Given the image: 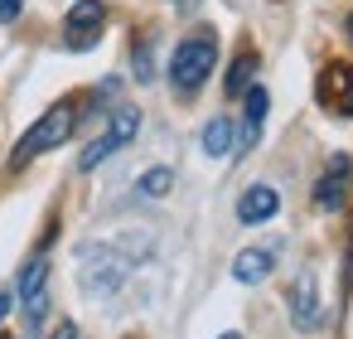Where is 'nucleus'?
<instances>
[{
	"mask_svg": "<svg viewBox=\"0 0 353 339\" xmlns=\"http://www.w3.org/2000/svg\"><path fill=\"white\" fill-rule=\"evenodd\" d=\"M73 126H78V102L73 97H63V102H54L25 136H20V146H15V155H10V165L15 170H25L30 160H39L44 151H59L68 136H73Z\"/></svg>",
	"mask_w": 353,
	"mask_h": 339,
	"instance_id": "nucleus-1",
	"label": "nucleus"
},
{
	"mask_svg": "<svg viewBox=\"0 0 353 339\" xmlns=\"http://www.w3.org/2000/svg\"><path fill=\"white\" fill-rule=\"evenodd\" d=\"M213 64H218V39H213L208 30H199V35H189V39L170 54V83H174L179 93H199V88L208 83Z\"/></svg>",
	"mask_w": 353,
	"mask_h": 339,
	"instance_id": "nucleus-2",
	"label": "nucleus"
},
{
	"mask_svg": "<svg viewBox=\"0 0 353 339\" xmlns=\"http://www.w3.org/2000/svg\"><path fill=\"white\" fill-rule=\"evenodd\" d=\"M107 30V6L102 0H78V6L63 15V49L68 54H88Z\"/></svg>",
	"mask_w": 353,
	"mask_h": 339,
	"instance_id": "nucleus-3",
	"label": "nucleus"
},
{
	"mask_svg": "<svg viewBox=\"0 0 353 339\" xmlns=\"http://www.w3.org/2000/svg\"><path fill=\"white\" fill-rule=\"evenodd\" d=\"M136 131H141V107H117V117H112V126H107V136H97L88 151H83V160H78V170H97L107 155H117L121 146H131L136 141Z\"/></svg>",
	"mask_w": 353,
	"mask_h": 339,
	"instance_id": "nucleus-4",
	"label": "nucleus"
},
{
	"mask_svg": "<svg viewBox=\"0 0 353 339\" xmlns=\"http://www.w3.org/2000/svg\"><path fill=\"white\" fill-rule=\"evenodd\" d=\"M126 281V257H117L112 247H88L83 252V286L88 296H112Z\"/></svg>",
	"mask_w": 353,
	"mask_h": 339,
	"instance_id": "nucleus-5",
	"label": "nucleus"
},
{
	"mask_svg": "<svg viewBox=\"0 0 353 339\" xmlns=\"http://www.w3.org/2000/svg\"><path fill=\"white\" fill-rule=\"evenodd\" d=\"M20 305H25V320L30 325H44L49 315V257H30L25 271H20Z\"/></svg>",
	"mask_w": 353,
	"mask_h": 339,
	"instance_id": "nucleus-6",
	"label": "nucleus"
},
{
	"mask_svg": "<svg viewBox=\"0 0 353 339\" xmlns=\"http://www.w3.org/2000/svg\"><path fill=\"white\" fill-rule=\"evenodd\" d=\"M319 107L334 117H353V64H329L319 73Z\"/></svg>",
	"mask_w": 353,
	"mask_h": 339,
	"instance_id": "nucleus-7",
	"label": "nucleus"
},
{
	"mask_svg": "<svg viewBox=\"0 0 353 339\" xmlns=\"http://www.w3.org/2000/svg\"><path fill=\"white\" fill-rule=\"evenodd\" d=\"M348 180H353V160H348V155H334L329 170H324L319 184H314V209H319V213H339L343 199H348Z\"/></svg>",
	"mask_w": 353,
	"mask_h": 339,
	"instance_id": "nucleus-8",
	"label": "nucleus"
},
{
	"mask_svg": "<svg viewBox=\"0 0 353 339\" xmlns=\"http://www.w3.org/2000/svg\"><path fill=\"white\" fill-rule=\"evenodd\" d=\"M290 315L300 329H319V286H314V271H300L295 286H290Z\"/></svg>",
	"mask_w": 353,
	"mask_h": 339,
	"instance_id": "nucleus-9",
	"label": "nucleus"
},
{
	"mask_svg": "<svg viewBox=\"0 0 353 339\" xmlns=\"http://www.w3.org/2000/svg\"><path fill=\"white\" fill-rule=\"evenodd\" d=\"M271 267H276V247H271V242H261V247H242V252L232 257V276H237L242 286L266 281V276H271Z\"/></svg>",
	"mask_w": 353,
	"mask_h": 339,
	"instance_id": "nucleus-10",
	"label": "nucleus"
},
{
	"mask_svg": "<svg viewBox=\"0 0 353 339\" xmlns=\"http://www.w3.org/2000/svg\"><path fill=\"white\" fill-rule=\"evenodd\" d=\"M276 209H281V194H276L271 184H252V189L237 199V218H242V223H266V218H276Z\"/></svg>",
	"mask_w": 353,
	"mask_h": 339,
	"instance_id": "nucleus-11",
	"label": "nucleus"
},
{
	"mask_svg": "<svg viewBox=\"0 0 353 339\" xmlns=\"http://www.w3.org/2000/svg\"><path fill=\"white\" fill-rule=\"evenodd\" d=\"M266 107H271L266 88H247V117H242V151H252V146L261 141V122H266Z\"/></svg>",
	"mask_w": 353,
	"mask_h": 339,
	"instance_id": "nucleus-12",
	"label": "nucleus"
},
{
	"mask_svg": "<svg viewBox=\"0 0 353 339\" xmlns=\"http://www.w3.org/2000/svg\"><path fill=\"white\" fill-rule=\"evenodd\" d=\"M232 151V122L228 117H213L203 126V155H228Z\"/></svg>",
	"mask_w": 353,
	"mask_h": 339,
	"instance_id": "nucleus-13",
	"label": "nucleus"
},
{
	"mask_svg": "<svg viewBox=\"0 0 353 339\" xmlns=\"http://www.w3.org/2000/svg\"><path fill=\"white\" fill-rule=\"evenodd\" d=\"M145 199H165L170 189H174V170H165V165H155V170H145L141 175V184H136Z\"/></svg>",
	"mask_w": 353,
	"mask_h": 339,
	"instance_id": "nucleus-14",
	"label": "nucleus"
},
{
	"mask_svg": "<svg viewBox=\"0 0 353 339\" xmlns=\"http://www.w3.org/2000/svg\"><path fill=\"white\" fill-rule=\"evenodd\" d=\"M252 73H256V54H242V59L232 64V73H228V93H232V97H237V93H247Z\"/></svg>",
	"mask_w": 353,
	"mask_h": 339,
	"instance_id": "nucleus-15",
	"label": "nucleus"
},
{
	"mask_svg": "<svg viewBox=\"0 0 353 339\" xmlns=\"http://www.w3.org/2000/svg\"><path fill=\"white\" fill-rule=\"evenodd\" d=\"M20 10H25V0H0V20H20Z\"/></svg>",
	"mask_w": 353,
	"mask_h": 339,
	"instance_id": "nucleus-16",
	"label": "nucleus"
},
{
	"mask_svg": "<svg viewBox=\"0 0 353 339\" xmlns=\"http://www.w3.org/2000/svg\"><path fill=\"white\" fill-rule=\"evenodd\" d=\"M10 305H15V296H10V291H0V320L10 315Z\"/></svg>",
	"mask_w": 353,
	"mask_h": 339,
	"instance_id": "nucleus-17",
	"label": "nucleus"
},
{
	"mask_svg": "<svg viewBox=\"0 0 353 339\" xmlns=\"http://www.w3.org/2000/svg\"><path fill=\"white\" fill-rule=\"evenodd\" d=\"M54 339H78V329H73V325H63V329H59Z\"/></svg>",
	"mask_w": 353,
	"mask_h": 339,
	"instance_id": "nucleus-18",
	"label": "nucleus"
},
{
	"mask_svg": "<svg viewBox=\"0 0 353 339\" xmlns=\"http://www.w3.org/2000/svg\"><path fill=\"white\" fill-rule=\"evenodd\" d=\"M218 339H242V334H232V329H228V334H218Z\"/></svg>",
	"mask_w": 353,
	"mask_h": 339,
	"instance_id": "nucleus-19",
	"label": "nucleus"
},
{
	"mask_svg": "<svg viewBox=\"0 0 353 339\" xmlns=\"http://www.w3.org/2000/svg\"><path fill=\"white\" fill-rule=\"evenodd\" d=\"M348 39H353V15H348Z\"/></svg>",
	"mask_w": 353,
	"mask_h": 339,
	"instance_id": "nucleus-20",
	"label": "nucleus"
},
{
	"mask_svg": "<svg viewBox=\"0 0 353 339\" xmlns=\"http://www.w3.org/2000/svg\"><path fill=\"white\" fill-rule=\"evenodd\" d=\"M0 339H10V334H0Z\"/></svg>",
	"mask_w": 353,
	"mask_h": 339,
	"instance_id": "nucleus-21",
	"label": "nucleus"
}]
</instances>
